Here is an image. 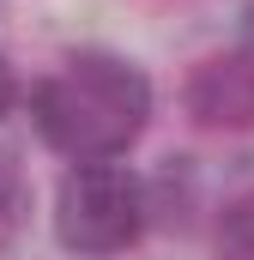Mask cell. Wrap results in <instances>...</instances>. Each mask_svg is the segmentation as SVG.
<instances>
[{
	"instance_id": "1",
	"label": "cell",
	"mask_w": 254,
	"mask_h": 260,
	"mask_svg": "<svg viewBox=\"0 0 254 260\" xmlns=\"http://www.w3.org/2000/svg\"><path fill=\"white\" fill-rule=\"evenodd\" d=\"M37 133L73 164H115L151 121V79L121 55L85 49L30 97Z\"/></svg>"
},
{
	"instance_id": "2",
	"label": "cell",
	"mask_w": 254,
	"mask_h": 260,
	"mask_svg": "<svg viewBox=\"0 0 254 260\" xmlns=\"http://www.w3.org/2000/svg\"><path fill=\"white\" fill-rule=\"evenodd\" d=\"M145 230V182L127 164H79L55 194V236L73 254H121Z\"/></svg>"
},
{
	"instance_id": "3",
	"label": "cell",
	"mask_w": 254,
	"mask_h": 260,
	"mask_svg": "<svg viewBox=\"0 0 254 260\" xmlns=\"http://www.w3.org/2000/svg\"><path fill=\"white\" fill-rule=\"evenodd\" d=\"M188 109L200 127L248 133L254 127V49H230V55L200 61L188 79Z\"/></svg>"
},
{
	"instance_id": "4",
	"label": "cell",
	"mask_w": 254,
	"mask_h": 260,
	"mask_svg": "<svg viewBox=\"0 0 254 260\" xmlns=\"http://www.w3.org/2000/svg\"><path fill=\"white\" fill-rule=\"evenodd\" d=\"M24 218H30V182H24L18 157H12V151H0V254L18 242Z\"/></svg>"
},
{
	"instance_id": "5",
	"label": "cell",
	"mask_w": 254,
	"mask_h": 260,
	"mask_svg": "<svg viewBox=\"0 0 254 260\" xmlns=\"http://www.w3.org/2000/svg\"><path fill=\"white\" fill-rule=\"evenodd\" d=\"M218 260H254V194H236L218 218Z\"/></svg>"
},
{
	"instance_id": "6",
	"label": "cell",
	"mask_w": 254,
	"mask_h": 260,
	"mask_svg": "<svg viewBox=\"0 0 254 260\" xmlns=\"http://www.w3.org/2000/svg\"><path fill=\"white\" fill-rule=\"evenodd\" d=\"M12 97H18V79H12V67H6V55H0V115L12 109Z\"/></svg>"
}]
</instances>
